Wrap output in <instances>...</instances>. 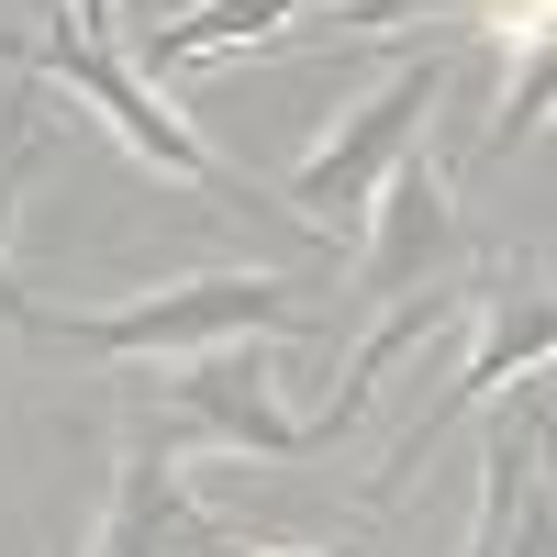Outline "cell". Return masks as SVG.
Listing matches in <instances>:
<instances>
[{
    "instance_id": "3",
    "label": "cell",
    "mask_w": 557,
    "mask_h": 557,
    "mask_svg": "<svg viewBox=\"0 0 557 557\" xmlns=\"http://www.w3.org/2000/svg\"><path fill=\"white\" fill-rule=\"evenodd\" d=\"M435 89H446V45H424V57H401L391 67V89L368 101L335 146H323L290 190H278V212H301V223H357L368 212V190L412 157V134H424V112H435Z\"/></svg>"
},
{
    "instance_id": "4",
    "label": "cell",
    "mask_w": 557,
    "mask_h": 557,
    "mask_svg": "<svg viewBox=\"0 0 557 557\" xmlns=\"http://www.w3.org/2000/svg\"><path fill=\"white\" fill-rule=\"evenodd\" d=\"M223 535H235V524H212L190 502L178 446L134 435L123 469H112V513H101V546H89V557H223Z\"/></svg>"
},
{
    "instance_id": "2",
    "label": "cell",
    "mask_w": 557,
    "mask_h": 557,
    "mask_svg": "<svg viewBox=\"0 0 557 557\" xmlns=\"http://www.w3.org/2000/svg\"><path fill=\"white\" fill-rule=\"evenodd\" d=\"M12 57H23L34 78H57L67 101H89V112H101V123L123 134V146H134V157L157 168V178H190V190H201V201H223V212H278V201H257L246 178L223 168V157H212V146H201V134L178 123L168 101H157V89H146V67H134L123 45H89V34H45V45H12Z\"/></svg>"
},
{
    "instance_id": "7",
    "label": "cell",
    "mask_w": 557,
    "mask_h": 557,
    "mask_svg": "<svg viewBox=\"0 0 557 557\" xmlns=\"http://www.w3.org/2000/svg\"><path fill=\"white\" fill-rule=\"evenodd\" d=\"M435 257H446V178L401 157V168L380 178V246L357 257V290H368V301H412Z\"/></svg>"
},
{
    "instance_id": "10",
    "label": "cell",
    "mask_w": 557,
    "mask_h": 557,
    "mask_svg": "<svg viewBox=\"0 0 557 557\" xmlns=\"http://www.w3.org/2000/svg\"><path fill=\"white\" fill-rule=\"evenodd\" d=\"M34 157H45V101H12V112H0V235H12V212H23Z\"/></svg>"
},
{
    "instance_id": "8",
    "label": "cell",
    "mask_w": 557,
    "mask_h": 557,
    "mask_svg": "<svg viewBox=\"0 0 557 557\" xmlns=\"http://www.w3.org/2000/svg\"><path fill=\"white\" fill-rule=\"evenodd\" d=\"M535 357H546V301H535V290H524V301H491V335H480V357L446 380V401H424V424L401 435V469H424V446L457 424V412H469L480 391H502L513 368H535Z\"/></svg>"
},
{
    "instance_id": "13",
    "label": "cell",
    "mask_w": 557,
    "mask_h": 557,
    "mask_svg": "<svg viewBox=\"0 0 557 557\" xmlns=\"http://www.w3.org/2000/svg\"><path fill=\"white\" fill-rule=\"evenodd\" d=\"M223 557H290V546H257V535H223Z\"/></svg>"
},
{
    "instance_id": "9",
    "label": "cell",
    "mask_w": 557,
    "mask_h": 557,
    "mask_svg": "<svg viewBox=\"0 0 557 557\" xmlns=\"http://www.w3.org/2000/svg\"><path fill=\"white\" fill-rule=\"evenodd\" d=\"M290 12H335V0H201V12H178V23H146L123 57L134 67H178V57H212V45L268 34V23H290Z\"/></svg>"
},
{
    "instance_id": "1",
    "label": "cell",
    "mask_w": 557,
    "mask_h": 557,
    "mask_svg": "<svg viewBox=\"0 0 557 557\" xmlns=\"http://www.w3.org/2000/svg\"><path fill=\"white\" fill-rule=\"evenodd\" d=\"M45 346H78V357H201V346H235V335H301V301L290 278H178L157 301H123V312H57V301H0Z\"/></svg>"
},
{
    "instance_id": "11",
    "label": "cell",
    "mask_w": 557,
    "mask_h": 557,
    "mask_svg": "<svg viewBox=\"0 0 557 557\" xmlns=\"http://www.w3.org/2000/svg\"><path fill=\"white\" fill-rule=\"evenodd\" d=\"M67 34H89V45H123V0H67Z\"/></svg>"
},
{
    "instance_id": "12",
    "label": "cell",
    "mask_w": 557,
    "mask_h": 557,
    "mask_svg": "<svg viewBox=\"0 0 557 557\" xmlns=\"http://www.w3.org/2000/svg\"><path fill=\"white\" fill-rule=\"evenodd\" d=\"M346 23H391V12H480V0H335Z\"/></svg>"
},
{
    "instance_id": "6",
    "label": "cell",
    "mask_w": 557,
    "mask_h": 557,
    "mask_svg": "<svg viewBox=\"0 0 557 557\" xmlns=\"http://www.w3.org/2000/svg\"><path fill=\"white\" fill-rule=\"evenodd\" d=\"M535 446H546V401H524V412H502V424H491L469 557H546V480H535Z\"/></svg>"
},
{
    "instance_id": "5",
    "label": "cell",
    "mask_w": 557,
    "mask_h": 557,
    "mask_svg": "<svg viewBox=\"0 0 557 557\" xmlns=\"http://www.w3.org/2000/svg\"><path fill=\"white\" fill-rule=\"evenodd\" d=\"M168 391H178V412H190L212 446H246V457H312V446H323L312 424H290V412H278V391H268V368H257V357L201 346V357H190V380H168Z\"/></svg>"
}]
</instances>
